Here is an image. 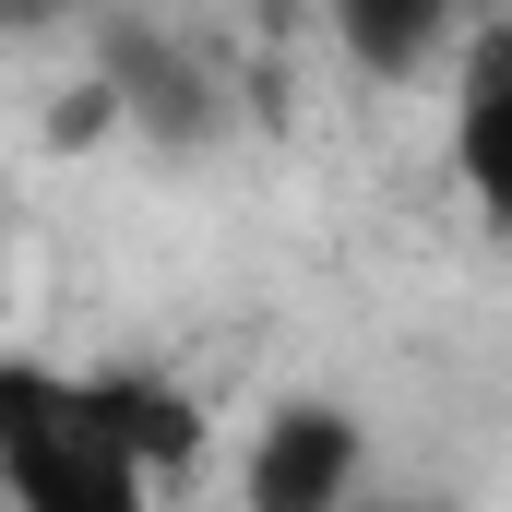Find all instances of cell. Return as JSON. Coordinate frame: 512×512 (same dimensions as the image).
Instances as JSON below:
<instances>
[{"instance_id":"obj_1","label":"cell","mask_w":512,"mask_h":512,"mask_svg":"<svg viewBox=\"0 0 512 512\" xmlns=\"http://www.w3.org/2000/svg\"><path fill=\"white\" fill-rule=\"evenodd\" d=\"M36 417H84L108 429L120 453H143L155 477H179L203 453V405L155 370H36V358H0V429H36Z\"/></svg>"},{"instance_id":"obj_2","label":"cell","mask_w":512,"mask_h":512,"mask_svg":"<svg viewBox=\"0 0 512 512\" xmlns=\"http://www.w3.org/2000/svg\"><path fill=\"white\" fill-rule=\"evenodd\" d=\"M453 179L512 239V0H489L453 36Z\"/></svg>"},{"instance_id":"obj_3","label":"cell","mask_w":512,"mask_h":512,"mask_svg":"<svg viewBox=\"0 0 512 512\" xmlns=\"http://www.w3.org/2000/svg\"><path fill=\"white\" fill-rule=\"evenodd\" d=\"M358 465H370V441H358L346 405H274L251 465H239V501L251 512H334L358 489Z\"/></svg>"},{"instance_id":"obj_4","label":"cell","mask_w":512,"mask_h":512,"mask_svg":"<svg viewBox=\"0 0 512 512\" xmlns=\"http://www.w3.org/2000/svg\"><path fill=\"white\" fill-rule=\"evenodd\" d=\"M477 12H489V0H322L334 48H346L358 72H393V84H405V72H441Z\"/></svg>"},{"instance_id":"obj_5","label":"cell","mask_w":512,"mask_h":512,"mask_svg":"<svg viewBox=\"0 0 512 512\" xmlns=\"http://www.w3.org/2000/svg\"><path fill=\"white\" fill-rule=\"evenodd\" d=\"M108 48H96V72L120 84V108H131V131H203L215 120V84L191 72V48L179 36H155V24H96Z\"/></svg>"},{"instance_id":"obj_6","label":"cell","mask_w":512,"mask_h":512,"mask_svg":"<svg viewBox=\"0 0 512 512\" xmlns=\"http://www.w3.org/2000/svg\"><path fill=\"white\" fill-rule=\"evenodd\" d=\"M96 0H0V36H60V24H84Z\"/></svg>"},{"instance_id":"obj_7","label":"cell","mask_w":512,"mask_h":512,"mask_svg":"<svg viewBox=\"0 0 512 512\" xmlns=\"http://www.w3.org/2000/svg\"><path fill=\"white\" fill-rule=\"evenodd\" d=\"M0 322H12V262H0Z\"/></svg>"}]
</instances>
